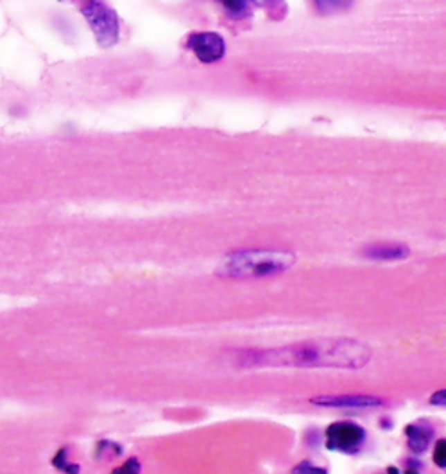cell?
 Segmentation results:
<instances>
[{"label": "cell", "instance_id": "obj_1", "mask_svg": "<svg viewBox=\"0 0 446 474\" xmlns=\"http://www.w3.org/2000/svg\"><path fill=\"white\" fill-rule=\"evenodd\" d=\"M371 349L351 338H319L274 349L246 351L238 358V365L276 369H360L371 360Z\"/></svg>", "mask_w": 446, "mask_h": 474}, {"label": "cell", "instance_id": "obj_2", "mask_svg": "<svg viewBox=\"0 0 446 474\" xmlns=\"http://www.w3.org/2000/svg\"><path fill=\"white\" fill-rule=\"evenodd\" d=\"M296 256L289 250L247 249L235 250L226 256L217 268V274L226 280H256L289 271Z\"/></svg>", "mask_w": 446, "mask_h": 474}, {"label": "cell", "instance_id": "obj_3", "mask_svg": "<svg viewBox=\"0 0 446 474\" xmlns=\"http://www.w3.org/2000/svg\"><path fill=\"white\" fill-rule=\"evenodd\" d=\"M79 11L100 47L109 48L118 44L121 22H118L117 11L109 8L105 0H81Z\"/></svg>", "mask_w": 446, "mask_h": 474}, {"label": "cell", "instance_id": "obj_4", "mask_svg": "<svg viewBox=\"0 0 446 474\" xmlns=\"http://www.w3.org/2000/svg\"><path fill=\"white\" fill-rule=\"evenodd\" d=\"M366 430L355 423H334L326 428V448L341 453H357L364 444Z\"/></svg>", "mask_w": 446, "mask_h": 474}, {"label": "cell", "instance_id": "obj_5", "mask_svg": "<svg viewBox=\"0 0 446 474\" xmlns=\"http://www.w3.org/2000/svg\"><path fill=\"white\" fill-rule=\"evenodd\" d=\"M186 47L201 63H215L224 56L226 51L224 39L217 33H194L186 42Z\"/></svg>", "mask_w": 446, "mask_h": 474}, {"label": "cell", "instance_id": "obj_6", "mask_svg": "<svg viewBox=\"0 0 446 474\" xmlns=\"http://www.w3.org/2000/svg\"><path fill=\"white\" fill-rule=\"evenodd\" d=\"M312 405L326 406V408H351V410H364V408H378L384 405L380 397L377 396H319L310 399Z\"/></svg>", "mask_w": 446, "mask_h": 474}, {"label": "cell", "instance_id": "obj_7", "mask_svg": "<svg viewBox=\"0 0 446 474\" xmlns=\"http://www.w3.org/2000/svg\"><path fill=\"white\" fill-rule=\"evenodd\" d=\"M409 255L411 249L403 244H373L362 250L364 258L377 259V262H398V259H405Z\"/></svg>", "mask_w": 446, "mask_h": 474}, {"label": "cell", "instance_id": "obj_8", "mask_svg": "<svg viewBox=\"0 0 446 474\" xmlns=\"http://www.w3.org/2000/svg\"><path fill=\"white\" fill-rule=\"evenodd\" d=\"M405 435H407V446L416 453H423L430 446L434 430L427 424H409L405 428Z\"/></svg>", "mask_w": 446, "mask_h": 474}, {"label": "cell", "instance_id": "obj_9", "mask_svg": "<svg viewBox=\"0 0 446 474\" xmlns=\"http://www.w3.org/2000/svg\"><path fill=\"white\" fill-rule=\"evenodd\" d=\"M314 2H316L317 11L323 15L337 13L351 4V0H314Z\"/></svg>", "mask_w": 446, "mask_h": 474}, {"label": "cell", "instance_id": "obj_10", "mask_svg": "<svg viewBox=\"0 0 446 474\" xmlns=\"http://www.w3.org/2000/svg\"><path fill=\"white\" fill-rule=\"evenodd\" d=\"M432 460L438 467H446V439L439 440L432 453Z\"/></svg>", "mask_w": 446, "mask_h": 474}, {"label": "cell", "instance_id": "obj_11", "mask_svg": "<svg viewBox=\"0 0 446 474\" xmlns=\"http://www.w3.org/2000/svg\"><path fill=\"white\" fill-rule=\"evenodd\" d=\"M221 2L226 8V11L235 15V17H238V15H242L246 11V0H221Z\"/></svg>", "mask_w": 446, "mask_h": 474}, {"label": "cell", "instance_id": "obj_12", "mask_svg": "<svg viewBox=\"0 0 446 474\" xmlns=\"http://www.w3.org/2000/svg\"><path fill=\"white\" fill-rule=\"evenodd\" d=\"M140 464L136 458H131V460L124 462V466H121L118 469H115L113 473H139Z\"/></svg>", "mask_w": 446, "mask_h": 474}, {"label": "cell", "instance_id": "obj_13", "mask_svg": "<svg viewBox=\"0 0 446 474\" xmlns=\"http://www.w3.org/2000/svg\"><path fill=\"white\" fill-rule=\"evenodd\" d=\"M430 405L446 406V388L438 390V392H434L432 396H430Z\"/></svg>", "mask_w": 446, "mask_h": 474}, {"label": "cell", "instance_id": "obj_14", "mask_svg": "<svg viewBox=\"0 0 446 474\" xmlns=\"http://www.w3.org/2000/svg\"><path fill=\"white\" fill-rule=\"evenodd\" d=\"M65 457H66V449H65V448L60 449V453H57L56 458H54V466L60 467V469L72 471L69 466H66V464H69V462H66V458H65Z\"/></svg>", "mask_w": 446, "mask_h": 474}, {"label": "cell", "instance_id": "obj_15", "mask_svg": "<svg viewBox=\"0 0 446 474\" xmlns=\"http://www.w3.org/2000/svg\"><path fill=\"white\" fill-rule=\"evenodd\" d=\"M294 473H326V469H323V467L310 466V464H308V462H303V464H301V466L296 467Z\"/></svg>", "mask_w": 446, "mask_h": 474}, {"label": "cell", "instance_id": "obj_16", "mask_svg": "<svg viewBox=\"0 0 446 474\" xmlns=\"http://www.w3.org/2000/svg\"><path fill=\"white\" fill-rule=\"evenodd\" d=\"M251 2H255L256 6H262V8H265V6L274 4V2H276V0H251Z\"/></svg>", "mask_w": 446, "mask_h": 474}]
</instances>
